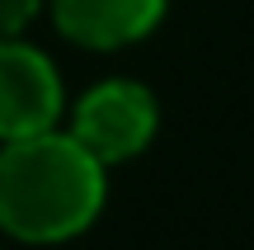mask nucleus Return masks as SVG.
Segmentation results:
<instances>
[{
    "instance_id": "f03ea898",
    "label": "nucleus",
    "mask_w": 254,
    "mask_h": 250,
    "mask_svg": "<svg viewBox=\"0 0 254 250\" xmlns=\"http://www.w3.org/2000/svg\"><path fill=\"white\" fill-rule=\"evenodd\" d=\"M155 132V99L151 90H141L136 81H109L99 90H90L75 109L71 137L90 151L99 166L109 161H127L151 142Z\"/></svg>"
},
{
    "instance_id": "7ed1b4c3",
    "label": "nucleus",
    "mask_w": 254,
    "mask_h": 250,
    "mask_svg": "<svg viewBox=\"0 0 254 250\" xmlns=\"http://www.w3.org/2000/svg\"><path fill=\"white\" fill-rule=\"evenodd\" d=\"M62 113V81L38 47L0 43V137H33L47 132Z\"/></svg>"
},
{
    "instance_id": "20e7f679",
    "label": "nucleus",
    "mask_w": 254,
    "mask_h": 250,
    "mask_svg": "<svg viewBox=\"0 0 254 250\" xmlns=\"http://www.w3.org/2000/svg\"><path fill=\"white\" fill-rule=\"evenodd\" d=\"M165 0H52L57 28L85 47H123L151 33Z\"/></svg>"
},
{
    "instance_id": "39448f33",
    "label": "nucleus",
    "mask_w": 254,
    "mask_h": 250,
    "mask_svg": "<svg viewBox=\"0 0 254 250\" xmlns=\"http://www.w3.org/2000/svg\"><path fill=\"white\" fill-rule=\"evenodd\" d=\"M38 0H0V38H9L14 28H24L33 19Z\"/></svg>"
},
{
    "instance_id": "f257e3e1",
    "label": "nucleus",
    "mask_w": 254,
    "mask_h": 250,
    "mask_svg": "<svg viewBox=\"0 0 254 250\" xmlns=\"http://www.w3.org/2000/svg\"><path fill=\"white\" fill-rule=\"evenodd\" d=\"M104 208V166L71 132L14 137L0 151V227L19 241H66Z\"/></svg>"
}]
</instances>
